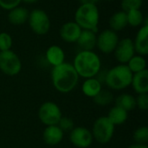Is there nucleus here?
Instances as JSON below:
<instances>
[{
	"label": "nucleus",
	"mask_w": 148,
	"mask_h": 148,
	"mask_svg": "<svg viewBox=\"0 0 148 148\" xmlns=\"http://www.w3.org/2000/svg\"><path fill=\"white\" fill-rule=\"evenodd\" d=\"M22 69V62L18 56L12 50L0 51V70L10 76L16 75Z\"/></svg>",
	"instance_id": "nucleus-6"
},
{
	"label": "nucleus",
	"mask_w": 148,
	"mask_h": 148,
	"mask_svg": "<svg viewBox=\"0 0 148 148\" xmlns=\"http://www.w3.org/2000/svg\"><path fill=\"white\" fill-rule=\"evenodd\" d=\"M93 99L96 105L101 107H105L112 103V101H114V95L109 90L101 89Z\"/></svg>",
	"instance_id": "nucleus-24"
},
{
	"label": "nucleus",
	"mask_w": 148,
	"mask_h": 148,
	"mask_svg": "<svg viewBox=\"0 0 148 148\" xmlns=\"http://www.w3.org/2000/svg\"><path fill=\"white\" fill-rule=\"evenodd\" d=\"M99 10L95 4H82L75 15V22L82 29L94 31L99 23Z\"/></svg>",
	"instance_id": "nucleus-4"
},
{
	"label": "nucleus",
	"mask_w": 148,
	"mask_h": 148,
	"mask_svg": "<svg viewBox=\"0 0 148 148\" xmlns=\"http://www.w3.org/2000/svg\"><path fill=\"white\" fill-rule=\"evenodd\" d=\"M76 42L82 50L92 51V49L96 46V36L92 30L83 29L82 30V33Z\"/></svg>",
	"instance_id": "nucleus-16"
},
{
	"label": "nucleus",
	"mask_w": 148,
	"mask_h": 148,
	"mask_svg": "<svg viewBox=\"0 0 148 148\" xmlns=\"http://www.w3.org/2000/svg\"><path fill=\"white\" fill-rule=\"evenodd\" d=\"M93 134L84 127H74L69 134L70 142L77 148H88L93 143Z\"/></svg>",
	"instance_id": "nucleus-10"
},
{
	"label": "nucleus",
	"mask_w": 148,
	"mask_h": 148,
	"mask_svg": "<svg viewBox=\"0 0 148 148\" xmlns=\"http://www.w3.org/2000/svg\"><path fill=\"white\" fill-rule=\"evenodd\" d=\"M51 80L53 86L57 91L67 94L76 87L79 81V75L73 64L64 62L53 68Z\"/></svg>",
	"instance_id": "nucleus-1"
},
{
	"label": "nucleus",
	"mask_w": 148,
	"mask_h": 148,
	"mask_svg": "<svg viewBox=\"0 0 148 148\" xmlns=\"http://www.w3.org/2000/svg\"><path fill=\"white\" fill-rule=\"evenodd\" d=\"M100 0H80L82 4H96Z\"/></svg>",
	"instance_id": "nucleus-32"
},
{
	"label": "nucleus",
	"mask_w": 148,
	"mask_h": 148,
	"mask_svg": "<svg viewBox=\"0 0 148 148\" xmlns=\"http://www.w3.org/2000/svg\"><path fill=\"white\" fill-rule=\"evenodd\" d=\"M131 85L134 90L138 94H147L148 92V71L144 69L140 72L133 74Z\"/></svg>",
	"instance_id": "nucleus-15"
},
{
	"label": "nucleus",
	"mask_w": 148,
	"mask_h": 148,
	"mask_svg": "<svg viewBox=\"0 0 148 148\" xmlns=\"http://www.w3.org/2000/svg\"><path fill=\"white\" fill-rule=\"evenodd\" d=\"M12 46V38L11 36L6 33H0V51L10 50Z\"/></svg>",
	"instance_id": "nucleus-28"
},
{
	"label": "nucleus",
	"mask_w": 148,
	"mask_h": 148,
	"mask_svg": "<svg viewBox=\"0 0 148 148\" xmlns=\"http://www.w3.org/2000/svg\"><path fill=\"white\" fill-rule=\"evenodd\" d=\"M136 107L140 110L148 109V95L140 94L136 98Z\"/></svg>",
	"instance_id": "nucleus-30"
},
{
	"label": "nucleus",
	"mask_w": 148,
	"mask_h": 148,
	"mask_svg": "<svg viewBox=\"0 0 148 148\" xmlns=\"http://www.w3.org/2000/svg\"><path fill=\"white\" fill-rule=\"evenodd\" d=\"M62 111L59 106L52 101H46L41 105L38 110V117L44 125H57L62 118Z\"/></svg>",
	"instance_id": "nucleus-7"
},
{
	"label": "nucleus",
	"mask_w": 148,
	"mask_h": 148,
	"mask_svg": "<svg viewBox=\"0 0 148 148\" xmlns=\"http://www.w3.org/2000/svg\"><path fill=\"white\" fill-rule=\"evenodd\" d=\"M29 11L23 7H15L11 9L8 14V20L14 25H21L29 18Z\"/></svg>",
	"instance_id": "nucleus-18"
},
{
	"label": "nucleus",
	"mask_w": 148,
	"mask_h": 148,
	"mask_svg": "<svg viewBox=\"0 0 148 148\" xmlns=\"http://www.w3.org/2000/svg\"><path fill=\"white\" fill-rule=\"evenodd\" d=\"M107 117L114 126L122 125L127 121L128 112H127L126 110L122 109L118 106H115L109 110Z\"/></svg>",
	"instance_id": "nucleus-20"
},
{
	"label": "nucleus",
	"mask_w": 148,
	"mask_h": 148,
	"mask_svg": "<svg viewBox=\"0 0 148 148\" xmlns=\"http://www.w3.org/2000/svg\"><path fill=\"white\" fill-rule=\"evenodd\" d=\"M101 89L102 88L101 82L95 77L86 79L82 86V93L90 98H94Z\"/></svg>",
	"instance_id": "nucleus-19"
},
{
	"label": "nucleus",
	"mask_w": 148,
	"mask_h": 148,
	"mask_svg": "<svg viewBox=\"0 0 148 148\" xmlns=\"http://www.w3.org/2000/svg\"><path fill=\"white\" fill-rule=\"evenodd\" d=\"M57 126L63 131V132H70L74 128V121L69 117H62L59 121Z\"/></svg>",
	"instance_id": "nucleus-29"
},
{
	"label": "nucleus",
	"mask_w": 148,
	"mask_h": 148,
	"mask_svg": "<svg viewBox=\"0 0 148 148\" xmlns=\"http://www.w3.org/2000/svg\"><path fill=\"white\" fill-rule=\"evenodd\" d=\"M127 67L133 74L146 69L147 62L142 56H134L127 62Z\"/></svg>",
	"instance_id": "nucleus-23"
},
{
	"label": "nucleus",
	"mask_w": 148,
	"mask_h": 148,
	"mask_svg": "<svg viewBox=\"0 0 148 148\" xmlns=\"http://www.w3.org/2000/svg\"><path fill=\"white\" fill-rule=\"evenodd\" d=\"M82 30V28L75 22H68L61 27L60 36L67 42H76Z\"/></svg>",
	"instance_id": "nucleus-12"
},
{
	"label": "nucleus",
	"mask_w": 148,
	"mask_h": 148,
	"mask_svg": "<svg viewBox=\"0 0 148 148\" xmlns=\"http://www.w3.org/2000/svg\"><path fill=\"white\" fill-rule=\"evenodd\" d=\"M133 73L126 64H120L112 68L105 76L107 86L114 90H122L131 85Z\"/></svg>",
	"instance_id": "nucleus-3"
},
{
	"label": "nucleus",
	"mask_w": 148,
	"mask_h": 148,
	"mask_svg": "<svg viewBox=\"0 0 148 148\" xmlns=\"http://www.w3.org/2000/svg\"><path fill=\"white\" fill-rule=\"evenodd\" d=\"M109 1H112V0H109Z\"/></svg>",
	"instance_id": "nucleus-35"
},
{
	"label": "nucleus",
	"mask_w": 148,
	"mask_h": 148,
	"mask_svg": "<svg viewBox=\"0 0 148 148\" xmlns=\"http://www.w3.org/2000/svg\"><path fill=\"white\" fill-rule=\"evenodd\" d=\"M142 5V0H122L121 7L123 11L127 12L132 10H140Z\"/></svg>",
	"instance_id": "nucleus-27"
},
{
	"label": "nucleus",
	"mask_w": 148,
	"mask_h": 148,
	"mask_svg": "<svg viewBox=\"0 0 148 148\" xmlns=\"http://www.w3.org/2000/svg\"><path fill=\"white\" fill-rule=\"evenodd\" d=\"M21 2L22 0H0V7L4 10H10L11 9L18 6Z\"/></svg>",
	"instance_id": "nucleus-31"
},
{
	"label": "nucleus",
	"mask_w": 148,
	"mask_h": 148,
	"mask_svg": "<svg viewBox=\"0 0 148 148\" xmlns=\"http://www.w3.org/2000/svg\"><path fill=\"white\" fill-rule=\"evenodd\" d=\"M30 29L37 35H45L50 28V20L47 13L42 10H33L28 18Z\"/></svg>",
	"instance_id": "nucleus-8"
},
{
	"label": "nucleus",
	"mask_w": 148,
	"mask_h": 148,
	"mask_svg": "<svg viewBox=\"0 0 148 148\" xmlns=\"http://www.w3.org/2000/svg\"><path fill=\"white\" fill-rule=\"evenodd\" d=\"M64 132L57 126H48L42 134L43 141L49 146H56L62 142L63 139Z\"/></svg>",
	"instance_id": "nucleus-13"
},
{
	"label": "nucleus",
	"mask_w": 148,
	"mask_h": 148,
	"mask_svg": "<svg viewBox=\"0 0 148 148\" xmlns=\"http://www.w3.org/2000/svg\"><path fill=\"white\" fill-rule=\"evenodd\" d=\"M128 148H148L147 145H145V144H138V143H135V144H133L131 146H129Z\"/></svg>",
	"instance_id": "nucleus-33"
},
{
	"label": "nucleus",
	"mask_w": 148,
	"mask_h": 148,
	"mask_svg": "<svg viewBox=\"0 0 148 148\" xmlns=\"http://www.w3.org/2000/svg\"><path fill=\"white\" fill-rule=\"evenodd\" d=\"M134 50L140 56H147L148 54V25L142 26L137 33L134 42Z\"/></svg>",
	"instance_id": "nucleus-14"
},
{
	"label": "nucleus",
	"mask_w": 148,
	"mask_h": 148,
	"mask_svg": "<svg viewBox=\"0 0 148 148\" xmlns=\"http://www.w3.org/2000/svg\"><path fill=\"white\" fill-rule=\"evenodd\" d=\"M133 138L135 143L138 144H145L147 145L148 141V127L144 126L137 128L133 135Z\"/></svg>",
	"instance_id": "nucleus-26"
},
{
	"label": "nucleus",
	"mask_w": 148,
	"mask_h": 148,
	"mask_svg": "<svg viewBox=\"0 0 148 148\" xmlns=\"http://www.w3.org/2000/svg\"><path fill=\"white\" fill-rule=\"evenodd\" d=\"M114 127L107 116L99 117L93 125V138L101 144L108 143L114 136Z\"/></svg>",
	"instance_id": "nucleus-5"
},
{
	"label": "nucleus",
	"mask_w": 148,
	"mask_h": 148,
	"mask_svg": "<svg viewBox=\"0 0 148 148\" xmlns=\"http://www.w3.org/2000/svg\"><path fill=\"white\" fill-rule=\"evenodd\" d=\"M119 42V37L115 31L112 29H105L96 37V46L105 54H109L114 51Z\"/></svg>",
	"instance_id": "nucleus-9"
},
{
	"label": "nucleus",
	"mask_w": 148,
	"mask_h": 148,
	"mask_svg": "<svg viewBox=\"0 0 148 148\" xmlns=\"http://www.w3.org/2000/svg\"><path fill=\"white\" fill-rule=\"evenodd\" d=\"M134 41L130 38H124L118 42L114 49L115 58L121 64H126L134 56Z\"/></svg>",
	"instance_id": "nucleus-11"
},
{
	"label": "nucleus",
	"mask_w": 148,
	"mask_h": 148,
	"mask_svg": "<svg viewBox=\"0 0 148 148\" xmlns=\"http://www.w3.org/2000/svg\"><path fill=\"white\" fill-rule=\"evenodd\" d=\"M73 66L79 76L88 79L99 74L101 62L95 52L82 50L75 56Z\"/></svg>",
	"instance_id": "nucleus-2"
},
{
	"label": "nucleus",
	"mask_w": 148,
	"mask_h": 148,
	"mask_svg": "<svg viewBox=\"0 0 148 148\" xmlns=\"http://www.w3.org/2000/svg\"><path fill=\"white\" fill-rule=\"evenodd\" d=\"M23 1L24 3H36L37 0H22Z\"/></svg>",
	"instance_id": "nucleus-34"
},
{
	"label": "nucleus",
	"mask_w": 148,
	"mask_h": 148,
	"mask_svg": "<svg viewBox=\"0 0 148 148\" xmlns=\"http://www.w3.org/2000/svg\"><path fill=\"white\" fill-rule=\"evenodd\" d=\"M46 59L49 64L56 67L64 62L65 53L61 47L57 45H51L46 51Z\"/></svg>",
	"instance_id": "nucleus-17"
},
{
	"label": "nucleus",
	"mask_w": 148,
	"mask_h": 148,
	"mask_svg": "<svg viewBox=\"0 0 148 148\" xmlns=\"http://www.w3.org/2000/svg\"><path fill=\"white\" fill-rule=\"evenodd\" d=\"M126 13L127 17V24H130L133 27H137L142 23L143 15L140 10H132Z\"/></svg>",
	"instance_id": "nucleus-25"
},
{
	"label": "nucleus",
	"mask_w": 148,
	"mask_h": 148,
	"mask_svg": "<svg viewBox=\"0 0 148 148\" xmlns=\"http://www.w3.org/2000/svg\"><path fill=\"white\" fill-rule=\"evenodd\" d=\"M115 106L121 108L127 112L132 111L136 108V98L129 94H122L116 98Z\"/></svg>",
	"instance_id": "nucleus-22"
},
{
	"label": "nucleus",
	"mask_w": 148,
	"mask_h": 148,
	"mask_svg": "<svg viewBox=\"0 0 148 148\" xmlns=\"http://www.w3.org/2000/svg\"><path fill=\"white\" fill-rule=\"evenodd\" d=\"M109 25L114 31L122 30L127 25V13L123 10L114 13L109 19Z\"/></svg>",
	"instance_id": "nucleus-21"
}]
</instances>
